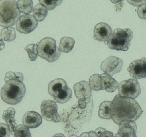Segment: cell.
<instances>
[{
    "label": "cell",
    "instance_id": "4fadbf2b",
    "mask_svg": "<svg viewBox=\"0 0 146 137\" xmlns=\"http://www.w3.org/2000/svg\"><path fill=\"white\" fill-rule=\"evenodd\" d=\"M115 137H137V125L134 121L125 120L119 124Z\"/></svg>",
    "mask_w": 146,
    "mask_h": 137
},
{
    "label": "cell",
    "instance_id": "30bf717a",
    "mask_svg": "<svg viewBox=\"0 0 146 137\" xmlns=\"http://www.w3.org/2000/svg\"><path fill=\"white\" fill-rule=\"evenodd\" d=\"M128 71L135 79L146 78V58L134 60L129 64Z\"/></svg>",
    "mask_w": 146,
    "mask_h": 137
},
{
    "label": "cell",
    "instance_id": "1f68e13d",
    "mask_svg": "<svg viewBox=\"0 0 146 137\" xmlns=\"http://www.w3.org/2000/svg\"><path fill=\"white\" fill-rule=\"evenodd\" d=\"M127 2L134 6H140L145 4L146 1H127Z\"/></svg>",
    "mask_w": 146,
    "mask_h": 137
},
{
    "label": "cell",
    "instance_id": "ac0fdd59",
    "mask_svg": "<svg viewBox=\"0 0 146 137\" xmlns=\"http://www.w3.org/2000/svg\"><path fill=\"white\" fill-rule=\"evenodd\" d=\"M67 86L66 82L62 78H57L49 82L48 86V92L52 96L55 95L58 91Z\"/></svg>",
    "mask_w": 146,
    "mask_h": 137
},
{
    "label": "cell",
    "instance_id": "603a6c76",
    "mask_svg": "<svg viewBox=\"0 0 146 137\" xmlns=\"http://www.w3.org/2000/svg\"><path fill=\"white\" fill-rule=\"evenodd\" d=\"M1 37L4 41L11 42L16 38L15 30L13 27H7L2 29L1 31Z\"/></svg>",
    "mask_w": 146,
    "mask_h": 137
},
{
    "label": "cell",
    "instance_id": "ba28073f",
    "mask_svg": "<svg viewBox=\"0 0 146 137\" xmlns=\"http://www.w3.org/2000/svg\"><path fill=\"white\" fill-rule=\"evenodd\" d=\"M123 65L122 59L115 56H110L102 62L100 68L105 74L113 76L121 71Z\"/></svg>",
    "mask_w": 146,
    "mask_h": 137
},
{
    "label": "cell",
    "instance_id": "836d02e7",
    "mask_svg": "<svg viewBox=\"0 0 146 137\" xmlns=\"http://www.w3.org/2000/svg\"><path fill=\"white\" fill-rule=\"evenodd\" d=\"M106 130L105 128H103L99 127L98 128H97V129L95 130V132L97 133L98 136H99L101 133H102V132H104V131H105Z\"/></svg>",
    "mask_w": 146,
    "mask_h": 137
},
{
    "label": "cell",
    "instance_id": "4dcf8cb0",
    "mask_svg": "<svg viewBox=\"0 0 146 137\" xmlns=\"http://www.w3.org/2000/svg\"><path fill=\"white\" fill-rule=\"evenodd\" d=\"M80 137H99L97 133L94 131H90L89 132H84Z\"/></svg>",
    "mask_w": 146,
    "mask_h": 137
},
{
    "label": "cell",
    "instance_id": "8992f818",
    "mask_svg": "<svg viewBox=\"0 0 146 137\" xmlns=\"http://www.w3.org/2000/svg\"><path fill=\"white\" fill-rule=\"evenodd\" d=\"M119 95L122 97L135 99L141 94V90L139 82L136 79L125 80L118 85Z\"/></svg>",
    "mask_w": 146,
    "mask_h": 137
},
{
    "label": "cell",
    "instance_id": "d4e9b609",
    "mask_svg": "<svg viewBox=\"0 0 146 137\" xmlns=\"http://www.w3.org/2000/svg\"><path fill=\"white\" fill-rule=\"evenodd\" d=\"M14 137H32L29 128L24 124H19L15 128Z\"/></svg>",
    "mask_w": 146,
    "mask_h": 137
},
{
    "label": "cell",
    "instance_id": "5b68a950",
    "mask_svg": "<svg viewBox=\"0 0 146 137\" xmlns=\"http://www.w3.org/2000/svg\"><path fill=\"white\" fill-rule=\"evenodd\" d=\"M38 55L49 62H53L57 61L61 52L56 46V42L54 39L46 37L42 39L38 45Z\"/></svg>",
    "mask_w": 146,
    "mask_h": 137
},
{
    "label": "cell",
    "instance_id": "484cf974",
    "mask_svg": "<svg viewBox=\"0 0 146 137\" xmlns=\"http://www.w3.org/2000/svg\"><path fill=\"white\" fill-rule=\"evenodd\" d=\"M25 50L28 54L30 61H34L37 59L38 56V45L29 44L25 47Z\"/></svg>",
    "mask_w": 146,
    "mask_h": 137
},
{
    "label": "cell",
    "instance_id": "8fae6325",
    "mask_svg": "<svg viewBox=\"0 0 146 137\" xmlns=\"http://www.w3.org/2000/svg\"><path fill=\"white\" fill-rule=\"evenodd\" d=\"M73 89L75 96L80 102H86L91 98V89L86 81L77 82L74 86Z\"/></svg>",
    "mask_w": 146,
    "mask_h": 137
},
{
    "label": "cell",
    "instance_id": "d6a6232c",
    "mask_svg": "<svg viewBox=\"0 0 146 137\" xmlns=\"http://www.w3.org/2000/svg\"><path fill=\"white\" fill-rule=\"evenodd\" d=\"M99 137H114L113 132L109 131L106 130L102 132L98 136Z\"/></svg>",
    "mask_w": 146,
    "mask_h": 137
},
{
    "label": "cell",
    "instance_id": "e0dca14e",
    "mask_svg": "<svg viewBox=\"0 0 146 137\" xmlns=\"http://www.w3.org/2000/svg\"><path fill=\"white\" fill-rule=\"evenodd\" d=\"M52 97L56 102L64 104L72 98V91L70 88L66 86L58 91Z\"/></svg>",
    "mask_w": 146,
    "mask_h": 137
},
{
    "label": "cell",
    "instance_id": "f546056e",
    "mask_svg": "<svg viewBox=\"0 0 146 137\" xmlns=\"http://www.w3.org/2000/svg\"><path fill=\"white\" fill-rule=\"evenodd\" d=\"M137 13L140 18L142 19H146V4L138 7Z\"/></svg>",
    "mask_w": 146,
    "mask_h": 137
},
{
    "label": "cell",
    "instance_id": "3957f363",
    "mask_svg": "<svg viewBox=\"0 0 146 137\" xmlns=\"http://www.w3.org/2000/svg\"><path fill=\"white\" fill-rule=\"evenodd\" d=\"M21 17V13L14 0L0 1V26L9 27L17 23Z\"/></svg>",
    "mask_w": 146,
    "mask_h": 137
},
{
    "label": "cell",
    "instance_id": "277c9868",
    "mask_svg": "<svg viewBox=\"0 0 146 137\" xmlns=\"http://www.w3.org/2000/svg\"><path fill=\"white\" fill-rule=\"evenodd\" d=\"M133 37V33L129 29L118 28L109 37L106 44L111 49L127 51Z\"/></svg>",
    "mask_w": 146,
    "mask_h": 137
},
{
    "label": "cell",
    "instance_id": "e575fe53",
    "mask_svg": "<svg viewBox=\"0 0 146 137\" xmlns=\"http://www.w3.org/2000/svg\"><path fill=\"white\" fill-rule=\"evenodd\" d=\"M5 45L4 42L1 39H0V51H2L5 48Z\"/></svg>",
    "mask_w": 146,
    "mask_h": 137
},
{
    "label": "cell",
    "instance_id": "9a60e30c",
    "mask_svg": "<svg viewBox=\"0 0 146 137\" xmlns=\"http://www.w3.org/2000/svg\"><path fill=\"white\" fill-rule=\"evenodd\" d=\"M101 87L102 90L108 92H113L118 88V84L111 76L108 74H100Z\"/></svg>",
    "mask_w": 146,
    "mask_h": 137
},
{
    "label": "cell",
    "instance_id": "9c48e42d",
    "mask_svg": "<svg viewBox=\"0 0 146 137\" xmlns=\"http://www.w3.org/2000/svg\"><path fill=\"white\" fill-rule=\"evenodd\" d=\"M38 22L32 15L24 14L21 16L16 24V29L20 33L28 34L38 27Z\"/></svg>",
    "mask_w": 146,
    "mask_h": 137
},
{
    "label": "cell",
    "instance_id": "2e32d148",
    "mask_svg": "<svg viewBox=\"0 0 146 137\" xmlns=\"http://www.w3.org/2000/svg\"><path fill=\"white\" fill-rule=\"evenodd\" d=\"M15 113L16 111L14 108L9 107L7 110L4 111L2 114V119L10 128L11 134L13 135H14L15 130L18 126L15 118Z\"/></svg>",
    "mask_w": 146,
    "mask_h": 137
},
{
    "label": "cell",
    "instance_id": "52a82bcc",
    "mask_svg": "<svg viewBox=\"0 0 146 137\" xmlns=\"http://www.w3.org/2000/svg\"><path fill=\"white\" fill-rule=\"evenodd\" d=\"M58 106L55 101L48 100L42 102L41 105V114L42 118L47 121L58 123L61 120L57 113Z\"/></svg>",
    "mask_w": 146,
    "mask_h": 137
},
{
    "label": "cell",
    "instance_id": "44dd1931",
    "mask_svg": "<svg viewBox=\"0 0 146 137\" xmlns=\"http://www.w3.org/2000/svg\"><path fill=\"white\" fill-rule=\"evenodd\" d=\"M33 14L36 21L41 22L43 21L47 16L48 10L43 5L38 3L33 9Z\"/></svg>",
    "mask_w": 146,
    "mask_h": 137
},
{
    "label": "cell",
    "instance_id": "6da1fadb",
    "mask_svg": "<svg viewBox=\"0 0 146 137\" xmlns=\"http://www.w3.org/2000/svg\"><path fill=\"white\" fill-rule=\"evenodd\" d=\"M143 109L134 99L115 96L111 102V118L119 125L125 120L136 121L143 114Z\"/></svg>",
    "mask_w": 146,
    "mask_h": 137
},
{
    "label": "cell",
    "instance_id": "cb8c5ba5",
    "mask_svg": "<svg viewBox=\"0 0 146 137\" xmlns=\"http://www.w3.org/2000/svg\"><path fill=\"white\" fill-rule=\"evenodd\" d=\"M89 85L91 89L94 91H99L102 90L100 75L98 74H94L92 75L89 78Z\"/></svg>",
    "mask_w": 146,
    "mask_h": 137
},
{
    "label": "cell",
    "instance_id": "7a4b0ae2",
    "mask_svg": "<svg viewBox=\"0 0 146 137\" xmlns=\"http://www.w3.org/2000/svg\"><path fill=\"white\" fill-rule=\"evenodd\" d=\"M26 91L25 86L23 82L11 79L5 82L1 90L0 95L1 99L7 104L16 105L21 102Z\"/></svg>",
    "mask_w": 146,
    "mask_h": 137
},
{
    "label": "cell",
    "instance_id": "d6986e66",
    "mask_svg": "<svg viewBox=\"0 0 146 137\" xmlns=\"http://www.w3.org/2000/svg\"><path fill=\"white\" fill-rule=\"evenodd\" d=\"M75 44V40L73 38L69 37H64L61 38L59 48L60 52L70 53L73 49Z\"/></svg>",
    "mask_w": 146,
    "mask_h": 137
},
{
    "label": "cell",
    "instance_id": "f1b7e54d",
    "mask_svg": "<svg viewBox=\"0 0 146 137\" xmlns=\"http://www.w3.org/2000/svg\"><path fill=\"white\" fill-rule=\"evenodd\" d=\"M11 134L9 127L7 124L0 123V137H10Z\"/></svg>",
    "mask_w": 146,
    "mask_h": 137
},
{
    "label": "cell",
    "instance_id": "7c38bea8",
    "mask_svg": "<svg viewBox=\"0 0 146 137\" xmlns=\"http://www.w3.org/2000/svg\"><path fill=\"white\" fill-rule=\"evenodd\" d=\"M112 33V29L109 25L106 24V23H99L94 27V39L99 42H104L106 44Z\"/></svg>",
    "mask_w": 146,
    "mask_h": 137
},
{
    "label": "cell",
    "instance_id": "83f0119b",
    "mask_svg": "<svg viewBox=\"0 0 146 137\" xmlns=\"http://www.w3.org/2000/svg\"><path fill=\"white\" fill-rule=\"evenodd\" d=\"M11 79H16V80H19L23 82L24 75L22 73H18V72L14 73L11 71L7 72L5 76V81L7 82V81L11 80Z\"/></svg>",
    "mask_w": 146,
    "mask_h": 137
},
{
    "label": "cell",
    "instance_id": "d590c367",
    "mask_svg": "<svg viewBox=\"0 0 146 137\" xmlns=\"http://www.w3.org/2000/svg\"><path fill=\"white\" fill-rule=\"evenodd\" d=\"M52 137H66L63 134H61V133H60V134H57L54 135V136H53Z\"/></svg>",
    "mask_w": 146,
    "mask_h": 137
},
{
    "label": "cell",
    "instance_id": "7402d4cb",
    "mask_svg": "<svg viewBox=\"0 0 146 137\" xmlns=\"http://www.w3.org/2000/svg\"><path fill=\"white\" fill-rule=\"evenodd\" d=\"M17 5L20 13L27 15L33 11V1L31 0H19L17 1Z\"/></svg>",
    "mask_w": 146,
    "mask_h": 137
},
{
    "label": "cell",
    "instance_id": "4316f807",
    "mask_svg": "<svg viewBox=\"0 0 146 137\" xmlns=\"http://www.w3.org/2000/svg\"><path fill=\"white\" fill-rule=\"evenodd\" d=\"M62 1H50V0L39 1V3L42 4L44 5L46 8L47 10L49 11L54 10L57 6L60 5Z\"/></svg>",
    "mask_w": 146,
    "mask_h": 137
},
{
    "label": "cell",
    "instance_id": "ffe728a7",
    "mask_svg": "<svg viewBox=\"0 0 146 137\" xmlns=\"http://www.w3.org/2000/svg\"><path fill=\"white\" fill-rule=\"evenodd\" d=\"M111 102L104 101L100 104L98 115L101 119L110 120L111 119Z\"/></svg>",
    "mask_w": 146,
    "mask_h": 137
},
{
    "label": "cell",
    "instance_id": "8d00e7d4",
    "mask_svg": "<svg viewBox=\"0 0 146 137\" xmlns=\"http://www.w3.org/2000/svg\"><path fill=\"white\" fill-rule=\"evenodd\" d=\"M70 137H78V136H77L75 134H73V135H71V136H70Z\"/></svg>",
    "mask_w": 146,
    "mask_h": 137
},
{
    "label": "cell",
    "instance_id": "5bb4252c",
    "mask_svg": "<svg viewBox=\"0 0 146 137\" xmlns=\"http://www.w3.org/2000/svg\"><path fill=\"white\" fill-rule=\"evenodd\" d=\"M22 122L28 128H35L40 126L42 120L38 112L35 111H27L23 116Z\"/></svg>",
    "mask_w": 146,
    "mask_h": 137
}]
</instances>
